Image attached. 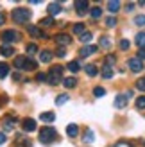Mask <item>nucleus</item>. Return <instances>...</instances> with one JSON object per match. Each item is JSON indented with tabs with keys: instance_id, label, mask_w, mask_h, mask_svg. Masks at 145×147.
<instances>
[{
	"instance_id": "f257e3e1",
	"label": "nucleus",
	"mask_w": 145,
	"mask_h": 147,
	"mask_svg": "<svg viewBox=\"0 0 145 147\" xmlns=\"http://www.w3.org/2000/svg\"><path fill=\"white\" fill-rule=\"evenodd\" d=\"M47 81H48V84H59L61 81H63V67H52L48 72V76H47Z\"/></svg>"
},
{
	"instance_id": "f03ea898",
	"label": "nucleus",
	"mask_w": 145,
	"mask_h": 147,
	"mask_svg": "<svg viewBox=\"0 0 145 147\" xmlns=\"http://www.w3.org/2000/svg\"><path fill=\"white\" fill-rule=\"evenodd\" d=\"M13 20L16 22V24H27L29 20H31V11L29 9H23V7H18V9L13 11Z\"/></svg>"
},
{
	"instance_id": "7ed1b4c3",
	"label": "nucleus",
	"mask_w": 145,
	"mask_h": 147,
	"mask_svg": "<svg viewBox=\"0 0 145 147\" xmlns=\"http://www.w3.org/2000/svg\"><path fill=\"white\" fill-rule=\"evenodd\" d=\"M56 136H57V133H56L54 127H43L40 131V142L41 144H50Z\"/></svg>"
},
{
	"instance_id": "20e7f679",
	"label": "nucleus",
	"mask_w": 145,
	"mask_h": 147,
	"mask_svg": "<svg viewBox=\"0 0 145 147\" xmlns=\"http://www.w3.org/2000/svg\"><path fill=\"white\" fill-rule=\"evenodd\" d=\"M20 40V34L16 31H4L2 32V41H4V45H9V43H14V41H18Z\"/></svg>"
},
{
	"instance_id": "39448f33",
	"label": "nucleus",
	"mask_w": 145,
	"mask_h": 147,
	"mask_svg": "<svg viewBox=\"0 0 145 147\" xmlns=\"http://www.w3.org/2000/svg\"><path fill=\"white\" fill-rule=\"evenodd\" d=\"M97 50H99L97 45H84L81 50H79V56H81V57H90L91 54H95Z\"/></svg>"
},
{
	"instance_id": "423d86ee",
	"label": "nucleus",
	"mask_w": 145,
	"mask_h": 147,
	"mask_svg": "<svg viewBox=\"0 0 145 147\" xmlns=\"http://www.w3.org/2000/svg\"><path fill=\"white\" fill-rule=\"evenodd\" d=\"M21 129H23L25 133H32V131H36V120L34 119H23L21 120Z\"/></svg>"
},
{
	"instance_id": "0eeeda50",
	"label": "nucleus",
	"mask_w": 145,
	"mask_h": 147,
	"mask_svg": "<svg viewBox=\"0 0 145 147\" xmlns=\"http://www.w3.org/2000/svg\"><path fill=\"white\" fill-rule=\"evenodd\" d=\"M47 11H48V16H56V14H59L61 11H63V5L59 4V2H52V4H48V7H47Z\"/></svg>"
},
{
	"instance_id": "6e6552de",
	"label": "nucleus",
	"mask_w": 145,
	"mask_h": 147,
	"mask_svg": "<svg viewBox=\"0 0 145 147\" xmlns=\"http://www.w3.org/2000/svg\"><path fill=\"white\" fill-rule=\"evenodd\" d=\"M56 43L57 45H61V47H66V45H70V41H72V38L68 34H64V32H61V34H56Z\"/></svg>"
},
{
	"instance_id": "1a4fd4ad",
	"label": "nucleus",
	"mask_w": 145,
	"mask_h": 147,
	"mask_svg": "<svg viewBox=\"0 0 145 147\" xmlns=\"http://www.w3.org/2000/svg\"><path fill=\"white\" fill-rule=\"evenodd\" d=\"M74 5H75V11H77V14H79V16H84V14H86V11H88V7H90V4L86 2V0H81V2H75Z\"/></svg>"
},
{
	"instance_id": "9d476101",
	"label": "nucleus",
	"mask_w": 145,
	"mask_h": 147,
	"mask_svg": "<svg viewBox=\"0 0 145 147\" xmlns=\"http://www.w3.org/2000/svg\"><path fill=\"white\" fill-rule=\"evenodd\" d=\"M129 68L133 72H142L143 70V63L138 59V57H133V59H129Z\"/></svg>"
},
{
	"instance_id": "9b49d317",
	"label": "nucleus",
	"mask_w": 145,
	"mask_h": 147,
	"mask_svg": "<svg viewBox=\"0 0 145 147\" xmlns=\"http://www.w3.org/2000/svg\"><path fill=\"white\" fill-rule=\"evenodd\" d=\"M27 32L31 34V36H34V38H47V34H43L41 29L36 27V25H29V27H27Z\"/></svg>"
},
{
	"instance_id": "f8f14e48",
	"label": "nucleus",
	"mask_w": 145,
	"mask_h": 147,
	"mask_svg": "<svg viewBox=\"0 0 145 147\" xmlns=\"http://www.w3.org/2000/svg\"><path fill=\"white\" fill-rule=\"evenodd\" d=\"M2 126H4V129H5V131H13V129H14V126H16V119H14V117H7V119H4Z\"/></svg>"
},
{
	"instance_id": "ddd939ff",
	"label": "nucleus",
	"mask_w": 145,
	"mask_h": 147,
	"mask_svg": "<svg viewBox=\"0 0 145 147\" xmlns=\"http://www.w3.org/2000/svg\"><path fill=\"white\" fill-rule=\"evenodd\" d=\"M66 135L70 138H75L79 135V127H77V124H68L66 126Z\"/></svg>"
},
{
	"instance_id": "4468645a",
	"label": "nucleus",
	"mask_w": 145,
	"mask_h": 147,
	"mask_svg": "<svg viewBox=\"0 0 145 147\" xmlns=\"http://www.w3.org/2000/svg\"><path fill=\"white\" fill-rule=\"evenodd\" d=\"M0 54L4 57H11V56H14V49L11 45H2L0 47Z\"/></svg>"
},
{
	"instance_id": "2eb2a0df",
	"label": "nucleus",
	"mask_w": 145,
	"mask_h": 147,
	"mask_svg": "<svg viewBox=\"0 0 145 147\" xmlns=\"http://www.w3.org/2000/svg\"><path fill=\"white\" fill-rule=\"evenodd\" d=\"M40 61L41 63H50L52 61V52H50V50H41L40 52Z\"/></svg>"
},
{
	"instance_id": "dca6fc26",
	"label": "nucleus",
	"mask_w": 145,
	"mask_h": 147,
	"mask_svg": "<svg viewBox=\"0 0 145 147\" xmlns=\"http://www.w3.org/2000/svg\"><path fill=\"white\" fill-rule=\"evenodd\" d=\"M84 70H86V74H88L90 77H95V76H99V68H97V67H95L93 63L86 65V67H84Z\"/></svg>"
},
{
	"instance_id": "f3484780",
	"label": "nucleus",
	"mask_w": 145,
	"mask_h": 147,
	"mask_svg": "<svg viewBox=\"0 0 145 147\" xmlns=\"http://www.w3.org/2000/svg\"><path fill=\"white\" fill-rule=\"evenodd\" d=\"M25 61H27L25 56H18L16 59H14V67H16L18 70H23L25 68Z\"/></svg>"
},
{
	"instance_id": "a211bd4d",
	"label": "nucleus",
	"mask_w": 145,
	"mask_h": 147,
	"mask_svg": "<svg viewBox=\"0 0 145 147\" xmlns=\"http://www.w3.org/2000/svg\"><path fill=\"white\" fill-rule=\"evenodd\" d=\"M115 106H117V108H126L127 106L126 95H117V99H115Z\"/></svg>"
},
{
	"instance_id": "6ab92c4d",
	"label": "nucleus",
	"mask_w": 145,
	"mask_h": 147,
	"mask_svg": "<svg viewBox=\"0 0 145 147\" xmlns=\"http://www.w3.org/2000/svg\"><path fill=\"white\" fill-rule=\"evenodd\" d=\"M134 40H136V47H140V50L145 49V32H138Z\"/></svg>"
},
{
	"instance_id": "aec40b11",
	"label": "nucleus",
	"mask_w": 145,
	"mask_h": 147,
	"mask_svg": "<svg viewBox=\"0 0 145 147\" xmlns=\"http://www.w3.org/2000/svg\"><path fill=\"white\" fill-rule=\"evenodd\" d=\"M75 84H77V79L75 77H66V79H63V86L64 88H75Z\"/></svg>"
},
{
	"instance_id": "412c9836",
	"label": "nucleus",
	"mask_w": 145,
	"mask_h": 147,
	"mask_svg": "<svg viewBox=\"0 0 145 147\" xmlns=\"http://www.w3.org/2000/svg\"><path fill=\"white\" fill-rule=\"evenodd\" d=\"M40 119H41L43 122H54V120H56V115H54L52 111H45V113L40 115Z\"/></svg>"
},
{
	"instance_id": "4be33fe9",
	"label": "nucleus",
	"mask_w": 145,
	"mask_h": 147,
	"mask_svg": "<svg viewBox=\"0 0 145 147\" xmlns=\"http://www.w3.org/2000/svg\"><path fill=\"white\" fill-rule=\"evenodd\" d=\"M79 40H81V43H84V45H90V41H91V32L84 31L81 36H79Z\"/></svg>"
},
{
	"instance_id": "5701e85b",
	"label": "nucleus",
	"mask_w": 145,
	"mask_h": 147,
	"mask_svg": "<svg viewBox=\"0 0 145 147\" xmlns=\"http://www.w3.org/2000/svg\"><path fill=\"white\" fill-rule=\"evenodd\" d=\"M9 76V65L7 63H0V79H4Z\"/></svg>"
},
{
	"instance_id": "b1692460",
	"label": "nucleus",
	"mask_w": 145,
	"mask_h": 147,
	"mask_svg": "<svg viewBox=\"0 0 145 147\" xmlns=\"http://www.w3.org/2000/svg\"><path fill=\"white\" fill-rule=\"evenodd\" d=\"M66 68L70 70V72H79V70H81V63H79V61H70L68 65H66Z\"/></svg>"
},
{
	"instance_id": "393cba45",
	"label": "nucleus",
	"mask_w": 145,
	"mask_h": 147,
	"mask_svg": "<svg viewBox=\"0 0 145 147\" xmlns=\"http://www.w3.org/2000/svg\"><path fill=\"white\" fill-rule=\"evenodd\" d=\"M107 9H109L111 13H117L120 9V2H118V0H111V2H107Z\"/></svg>"
},
{
	"instance_id": "a878e982",
	"label": "nucleus",
	"mask_w": 145,
	"mask_h": 147,
	"mask_svg": "<svg viewBox=\"0 0 145 147\" xmlns=\"http://www.w3.org/2000/svg\"><path fill=\"white\" fill-rule=\"evenodd\" d=\"M100 76H102L104 79H111V77H113V68L106 65V67L102 68V74H100Z\"/></svg>"
},
{
	"instance_id": "bb28decb",
	"label": "nucleus",
	"mask_w": 145,
	"mask_h": 147,
	"mask_svg": "<svg viewBox=\"0 0 145 147\" xmlns=\"http://www.w3.org/2000/svg\"><path fill=\"white\" fill-rule=\"evenodd\" d=\"M84 29H86V25H84V24H74V27H72V31H74L75 34H79V36H81V34L84 32Z\"/></svg>"
},
{
	"instance_id": "cd10ccee",
	"label": "nucleus",
	"mask_w": 145,
	"mask_h": 147,
	"mask_svg": "<svg viewBox=\"0 0 145 147\" xmlns=\"http://www.w3.org/2000/svg\"><path fill=\"white\" fill-rule=\"evenodd\" d=\"M90 14H91L93 20H99L102 16V11H100V7H93V9H90Z\"/></svg>"
},
{
	"instance_id": "c85d7f7f",
	"label": "nucleus",
	"mask_w": 145,
	"mask_h": 147,
	"mask_svg": "<svg viewBox=\"0 0 145 147\" xmlns=\"http://www.w3.org/2000/svg\"><path fill=\"white\" fill-rule=\"evenodd\" d=\"M56 22H54V18L52 16H47V18H43L41 22H40V25L41 27H50V25H54Z\"/></svg>"
},
{
	"instance_id": "c756f323",
	"label": "nucleus",
	"mask_w": 145,
	"mask_h": 147,
	"mask_svg": "<svg viewBox=\"0 0 145 147\" xmlns=\"http://www.w3.org/2000/svg\"><path fill=\"white\" fill-rule=\"evenodd\" d=\"M68 99H70V97H68L66 93H61V95H57V99H56V104H57V106H63V104H64V102H66Z\"/></svg>"
},
{
	"instance_id": "7c9ffc66",
	"label": "nucleus",
	"mask_w": 145,
	"mask_h": 147,
	"mask_svg": "<svg viewBox=\"0 0 145 147\" xmlns=\"http://www.w3.org/2000/svg\"><path fill=\"white\" fill-rule=\"evenodd\" d=\"M100 47L102 49H111V40L107 38V36H102V38H100Z\"/></svg>"
},
{
	"instance_id": "2f4dec72",
	"label": "nucleus",
	"mask_w": 145,
	"mask_h": 147,
	"mask_svg": "<svg viewBox=\"0 0 145 147\" xmlns=\"http://www.w3.org/2000/svg\"><path fill=\"white\" fill-rule=\"evenodd\" d=\"M136 108H138V109H145V95H142V97L136 99Z\"/></svg>"
},
{
	"instance_id": "473e14b6",
	"label": "nucleus",
	"mask_w": 145,
	"mask_h": 147,
	"mask_svg": "<svg viewBox=\"0 0 145 147\" xmlns=\"http://www.w3.org/2000/svg\"><path fill=\"white\" fill-rule=\"evenodd\" d=\"M93 138H95V133H93L91 129H88L86 135H84V142H93Z\"/></svg>"
},
{
	"instance_id": "72a5a7b5",
	"label": "nucleus",
	"mask_w": 145,
	"mask_h": 147,
	"mask_svg": "<svg viewBox=\"0 0 145 147\" xmlns=\"http://www.w3.org/2000/svg\"><path fill=\"white\" fill-rule=\"evenodd\" d=\"M136 88H138L140 92H145V77H142V79L136 81Z\"/></svg>"
},
{
	"instance_id": "f704fd0d",
	"label": "nucleus",
	"mask_w": 145,
	"mask_h": 147,
	"mask_svg": "<svg viewBox=\"0 0 145 147\" xmlns=\"http://www.w3.org/2000/svg\"><path fill=\"white\" fill-rule=\"evenodd\" d=\"M38 52V47L34 45V43H31V45H27V54L29 56H32V54H36Z\"/></svg>"
},
{
	"instance_id": "c9c22d12",
	"label": "nucleus",
	"mask_w": 145,
	"mask_h": 147,
	"mask_svg": "<svg viewBox=\"0 0 145 147\" xmlns=\"http://www.w3.org/2000/svg\"><path fill=\"white\" fill-rule=\"evenodd\" d=\"M106 25L107 27H115V25H117V18H115V16H107L106 18Z\"/></svg>"
},
{
	"instance_id": "e433bc0d",
	"label": "nucleus",
	"mask_w": 145,
	"mask_h": 147,
	"mask_svg": "<svg viewBox=\"0 0 145 147\" xmlns=\"http://www.w3.org/2000/svg\"><path fill=\"white\" fill-rule=\"evenodd\" d=\"M134 24L136 25H145V14H138V16L134 18Z\"/></svg>"
},
{
	"instance_id": "4c0bfd02",
	"label": "nucleus",
	"mask_w": 145,
	"mask_h": 147,
	"mask_svg": "<svg viewBox=\"0 0 145 147\" xmlns=\"http://www.w3.org/2000/svg\"><path fill=\"white\" fill-rule=\"evenodd\" d=\"M104 93H106V90H104V88H100V86H97L95 90H93V95H95V97H102Z\"/></svg>"
},
{
	"instance_id": "58836bf2",
	"label": "nucleus",
	"mask_w": 145,
	"mask_h": 147,
	"mask_svg": "<svg viewBox=\"0 0 145 147\" xmlns=\"http://www.w3.org/2000/svg\"><path fill=\"white\" fill-rule=\"evenodd\" d=\"M115 61H117V59H115V56H113V54H109V56L106 57V63H107V67H111V65H115Z\"/></svg>"
},
{
	"instance_id": "ea45409f",
	"label": "nucleus",
	"mask_w": 145,
	"mask_h": 147,
	"mask_svg": "<svg viewBox=\"0 0 145 147\" xmlns=\"http://www.w3.org/2000/svg\"><path fill=\"white\" fill-rule=\"evenodd\" d=\"M120 49H122V50H127V49H129V41H127V40H122V41H120Z\"/></svg>"
},
{
	"instance_id": "a19ab883",
	"label": "nucleus",
	"mask_w": 145,
	"mask_h": 147,
	"mask_svg": "<svg viewBox=\"0 0 145 147\" xmlns=\"http://www.w3.org/2000/svg\"><path fill=\"white\" fill-rule=\"evenodd\" d=\"M64 56H66V50H64L63 47H59L57 49V57H64Z\"/></svg>"
},
{
	"instance_id": "79ce46f5",
	"label": "nucleus",
	"mask_w": 145,
	"mask_h": 147,
	"mask_svg": "<svg viewBox=\"0 0 145 147\" xmlns=\"http://www.w3.org/2000/svg\"><path fill=\"white\" fill-rule=\"evenodd\" d=\"M113 147H133L131 144H127V142H118V144H115Z\"/></svg>"
},
{
	"instance_id": "37998d69",
	"label": "nucleus",
	"mask_w": 145,
	"mask_h": 147,
	"mask_svg": "<svg viewBox=\"0 0 145 147\" xmlns=\"http://www.w3.org/2000/svg\"><path fill=\"white\" fill-rule=\"evenodd\" d=\"M36 79H38V81H47V74H43V72H40L38 76H36Z\"/></svg>"
},
{
	"instance_id": "c03bdc74",
	"label": "nucleus",
	"mask_w": 145,
	"mask_h": 147,
	"mask_svg": "<svg viewBox=\"0 0 145 147\" xmlns=\"http://www.w3.org/2000/svg\"><path fill=\"white\" fill-rule=\"evenodd\" d=\"M136 56H138V59H140V61H143V59H145V49H142Z\"/></svg>"
},
{
	"instance_id": "a18cd8bd",
	"label": "nucleus",
	"mask_w": 145,
	"mask_h": 147,
	"mask_svg": "<svg viewBox=\"0 0 145 147\" xmlns=\"http://www.w3.org/2000/svg\"><path fill=\"white\" fill-rule=\"evenodd\" d=\"M4 24H5V14H4V13H0V27H2Z\"/></svg>"
},
{
	"instance_id": "49530a36",
	"label": "nucleus",
	"mask_w": 145,
	"mask_h": 147,
	"mask_svg": "<svg viewBox=\"0 0 145 147\" xmlns=\"http://www.w3.org/2000/svg\"><path fill=\"white\" fill-rule=\"evenodd\" d=\"M5 140H7V138H5V133H0V145H2Z\"/></svg>"
},
{
	"instance_id": "de8ad7c7",
	"label": "nucleus",
	"mask_w": 145,
	"mask_h": 147,
	"mask_svg": "<svg viewBox=\"0 0 145 147\" xmlns=\"http://www.w3.org/2000/svg\"><path fill=\"white\" fill-rule=\"evenodd\" d=\"M13 79H14V81H20V79H21V76L16 72V74H13Z\"/></svg>"
},
{
	"instance_id": "09e8293b",
	"label": "nucleus",
	"mask_w": 145,
	"mask_h": 147,
	"mask_svg": "<svg viewBox=\"0 0 145 147\" xmlns=\"http://www.w3.org/2000/svg\"><path fill=\"white\" fill-rule=\"evenodd\" d=\"M143 147H145V144H143Z\"/></svg>"
}]
</instances>
